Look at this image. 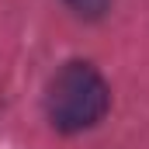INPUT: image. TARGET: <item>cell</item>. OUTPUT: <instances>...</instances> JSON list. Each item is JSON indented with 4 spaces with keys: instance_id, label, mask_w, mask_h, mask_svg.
I'll return each mask as SVG.
<instances>
[{
    "instance_id": "6da1fadb",
    "label": "cell",
    "mask_w": 149,
    "mask_h": 149,
    "mask_svg": "<svg viewBox=\"0 0 149 149\" xmlns=\"http://www.w3.org/2000/svg\"><path fill=\"white\" fill-rule=\"evenodd\" d=\"M111 108V87L108 80L97 73V66L90 63H66L59 73L52 76L49 90H45V111L49 121L73 135V132H87L94 128Z\"/></svg>"
},
{
    "instance_id": "7a4b0ae2",
    "label": "cell",
    "mask_w": 149,
    "mask_h": 149,
    "mask_svg": "<svg viewBox=\"0 0 149 149\" xmlns=\"http://www.w3.org/2000/svg\"><path fill=\"white\" fill-rule=\"evenodd\" d=\"M66 7L76 10L80 17H90V21H94V17H101V14L111 7V0H66Z\"/></svg>"
}]
</instances>
